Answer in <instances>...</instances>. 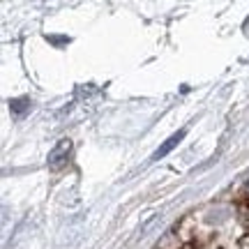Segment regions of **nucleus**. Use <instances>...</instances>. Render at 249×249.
<instances>
[{"instance_id":"f257e3e1","label":"nucleus","mask_w":249,"mask_h":249,"mask_svg":"<svg viewBox=\"0 0 249 249\" xmlns=\"http://www.w3.org/2000/svg\"><path fill=\"white\" fill-rule=\"evenodd\" d=\"M70 150H71V143L67 141V139H62L58 145H55L53 150H51V155H49V164L53 166V169H58L62 161L67 160V155H70Z\"/></svg>"},{"instance_id":"f03ea898","label":"nucleus","mask_w":249,"mask_h":249,"mask_svg":"<svg viewBox=\"0 0 249 249\" xmlns=\"http://www.w3.org/2000/svg\"><path fill=\"white\" fill-rule=\"evenodd\" d=\"M182 139H185V129H180V132H176L173 136H169V139H166V141H164V143L160 145V148L155 150L152 160H161L164 155H169V152L173 150V148H176V145H178V143L182 141Z\"/></svg>"},{"instance_id":"7ed1b4c3","label":"nucleus","mask_w":249,"mask_h":249,"mask_svg":"<svg viewBox=\"0 0 249 249\" xmlns=\"http://www.w3.org/2000/svg\"><path fill=\"white\" fill-rule=\"evenodd\" d=\"M28 107H30L28 99H14V102H12V111H17V113H23Z\"/></svg>"},{"instance_id":"20e7f679","label":"nucleus","mask_w":249,"mask_h":249,"mask_svg":"<svg viewBox=\"0 0 249 249\" xmlns=\"http://www.w3.org/2000/svg\"><path fill=\"white\" fill-rule=\"evenodd\" d=\"M247 187H249V182H247Z\"/></svg>"}]
</instances>
